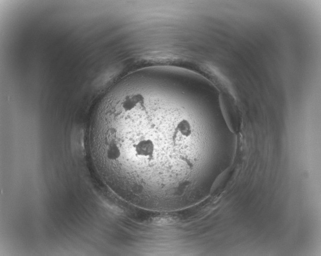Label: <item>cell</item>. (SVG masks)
I'll return each instance as SVG.
<instances>
[{
	"label": "cell",
	"instance_id": "1",
	"mask_svg": "<svg viewBox=\"0 0 321 256\" xmlns=\"http://www.w3.org/2000/svg\"><path fill=\"white\" fill-rule=\"evenodd\" d=\"M162 112L151 115L140 93L121 92L105 100L92 126L118 139L148 169L151 183L157 187L177 182L185 162L182 146L190 138L186 119L163 116Z\"/></svg>",
	"mask_w": 321,
	"mask_h": 256
}]
</instances>
